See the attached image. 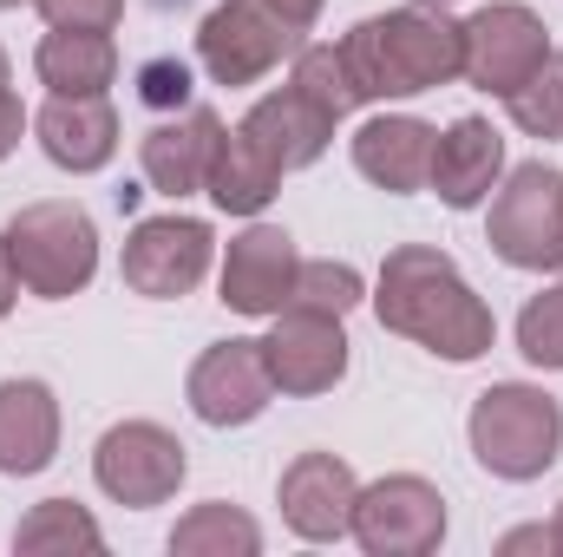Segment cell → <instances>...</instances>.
Masks as SVG:
<instances>
[{
  "label": "cell",
  "instance_id": "15",
  "mask_svg": "<svg viewBox=\"0 0 563 557\" xmlns=\"http://www.w3.org/2000/svg\"><path fill=\"white\" fill-rule=\"evenodd\" d=\"M223 139V119L210 106H184V112H164L151 132L139 139V171L157 197H197L203 177H210V157Z\"/></svg>",
  "mask_w": 563,
  "mask_h": 557
},
{
  "label": "cell",
  "instance_id": "34",
  "mask_svg": "<svg viewBox=\"0 0 563 557\" xmlns=\"http://www.w3.org/2000/svg\"><path fill=\"white\" fill-rule=\"evenodd\" d=\"M13 302H20V276H13V256H7V243H0V321L13 315Z\"/></svg>",
  "mask_w": 563,
  "mask_h": 557
},
{
  "label": "cell",
  "instance_id": "29",
  "mask_svg": "<svg viewBox=\"0 0 563 557\" xmlns=\"http://www.w3.org/2000/svg\"><path fill=\"white\" fill-rule=\"evenodd\" d=\"M190 92H197V79H190V66H184V59H170V53H164V59H144V66H139V99L157 112V119H164V112L197 106Z\"/></svg>",
  "mask_w": 563,
  "mask_h": 557
},
{
  "label": "cell",
  "instance_id": "36",
  "mask_svg": "<svg viewBox=\"0 0 563 557\" xmlns=\"http://www.w3.org/2000/svg\"><path fill=\"white\" fill-rule=\"evenodd\" d=\"M7 7H20V0H0V13H7Z\"/></svg>",
  "mask_w": 563,
  "mask_h": 557
},
{
  "label": "cell",
  "instance_id": "23",
  "mask_svg": "<svg viewBox=\"0 0 563 557\" xmlns=\"http://www.w3.org/2000/svg\"><path fill=\"white\" fill-rule=\"evenodd\" d=\"M256 551H263V525L230 499H203L170 525V557H256Z\"/></svg>",
  "mask_w": 563,
  "mask_h": 557
},
{
  "label": "cell",
  "instance_id": "14",
  "mask_svg": "<svg viewBox=\"0 0 563 557\" xmlns=\"http://www.w3.org/2000/svg\"><path fill=\"white\" fill-rule=\"evenodd\" d=\"M354 499H361V479L341 452H295L276 479L282 525L301 545H341L354 525Z\"/></svg>",
  "mask_w": 563,
  "mask_h": 557
},
{
  "label": "cell",
  "instance_id": "30",
  "mask_svg": "<svg viewBox=\"0 0 563 557\" xmlns=\"http://www.w3.org/2000/svg\"><path fill=\"white\" fill-rule=\"evenodd\" d=\"M46 26H99V33H112L119 20H125V0H26Z\"/></svg>",
  "mask_w": 563,
  "mask_h": 557
},
{
  "label": "cell",
  "instance_id": "17",
  "mask_svg": "<svg viewBox=\"0 0 563 557\" xmlns=\"http://www.w3.org/2000/svg\"><path fill=\"white\" fill-rule=\"evenodd\" d=\"M498 177H505V139H498L492 119L465 112V119H452V125L439 132L426 190H432L445 210H478V204H492Z\"/></svg>",
  "mask_w": 563,
  "mask_h": 557
},
{
  "label": "cell",
  "instance_id": "31",
  "mask_svg": "<svg viewBox=\"0 0 563 557\" xmlns=\"http://www.w3.org/2000/svg\"><path fill=\"white\" fill-rule=\"evenodd\" d=\"M33 119H26V106H20V92H13V59L0 53V164L20 151V132H26Z\"/></svg>",
  "mask_w": 563,
  "mask_h": 557
},
{
  "label": "cell",
  "instance_id": "4",
  "mask_svg": "<svg viewBox=\"0 0 563 557\" xmlns=\"http://www.w3.org/2000/svg\"><path fill=\"white\" fill-rule=\"evenodd\" d=\"M7 256H13V276L26 295L40 302H66V295H86L99 276V223L86 204L73 197H40V204H20L0 230Z\"/></svg>",
  "mask_w": 563,
  "mask_h": 557
},
{
  "label": "cell",
  "instance_id": "33",
  "mask_svg": "<svg viewBox=\"0 0 563 557\" xmlns=\"http://www.w3.org/2000/svg\"><path fill=\"white\" fill-rule=\"evenodd\" d=\"M263 7H276L295 33H314V20H321V7H328V0H263Z\"/></svg>",
  "mask_w": 563,
  "mask_h": 557
},
{
  "label": "cell",
  "instance_id": "2",
  "mask_svg": "<svg viewBox=\"0 0 563 557\" xmlns=\"http://www.w3.org/2000/svg\"><path fill=\"white\" fill-rule=\"evenodd\" d=\"M341 59H347L361 106L420 99V92L465 79V20H452L439 0L387 7L341 33Z\"/></svg>",
  "mask_w": 563,
  "mask_h": 557
},
{
  "label": "cell",
  "instance_id": "16",
  "mask_svg": "<svg viewBox=\"0 0 563 557\" xmlns=\"http://www.w3.org/2000/svg\"><path fill=\"white\" fill-rule=\"evenodd\" d=\"M33 139L46 151V164H59V171H73V177H92V171H106V164L119 157L125 125H119V106H112L106 92H92V99L46 92V106L33 112Z\"/></svg>",
  "mask_w": 563,
  "mask_h": 557
},
{
  "label": "cell",
  "instance_id": "5",
  "mask_svg": "<svg viewBox=\"0 0 563 557\" xmlns=\"http://www.w3.org/2000/svg\"><path fill=\"white\" fill-rule=\"evenodd\" d=\"M485 243L505 270L544 276L563 270V171L531 157L518 171L498 177L492 204H485Z\"/></svg>",
  "mask_w": 563,
  "mask_h": 557
},
{
  "label": "cell",
  "instance_id": "25",
  "mask_svg": "<svg viewBox=\"0 0 563 557\" xmlns=\"http://www.w3.org/2000/svg\"><path fill=\"white\" fill-rule=\"evenodd\" d=\"M505 112H511V125H518L525 139L563 144V53L558 46H551V59L505 99Z\"/></svg>",
  "mask_w": 563,
  "mask_h": 557
},
{
  "label": "cell",
  "instance_id": "7",
  "mask_svg": "<svg viewBox=\"0 0 563 557\" xmlns=\"http://www.w3.org/2000/svg\"><path fill=\"white\" fill-rule=\"evenodd\" d=\"M210 263H217V230L203 217L164 210V217H139L132 223L125 256H119V276L144 302H184V295L203 288Z\"/></svg>",
  "mask_w": 563,
  "mask_h": 557
},
{
  "label": "cell",
  "instance_id": "18",
  "mask_svg": "<svg viewBox=\"0 0 563 557\" xmlns=\"http://www.w3.org/2000/svg\"><path fill=\"white\" fill-rule=\"evenodd\" d=\"M432 144H439V125L413 112H374L354 132V171L387 197H413L432 177Z\"/></svg>",
  "mask_w": 563,
  "mask_h": 557
},
{
  "label": "cell",
  "instance_id": "26",
  "mask_svg": "<svg viewBox=\"0 0 563 557\" xmlns=\"http://www.w3.org/2000/svg\"><path fill=\"white\" fill-rule=\"evenodd\" d=\"M288 86H295V92H308L328 119H347V112L361 106V92H354V79H347L341 46H314V40H301V53L288 59Z\"/></svg>",
  "mask_w": 563,
  "mask_h": 557
},
{
  "label": "cell",
  "instance_id": "13",
  "mask_svg": "<svg viewBox=\"0 0 563 557\" xmlns=\"http://www.w3.org/2000/svg\"><path fill=\"white\" fill-rule=\"evenodd\" d=\"M295 276H301V250H295V237H288L282 223L250 217V223L230 237V250H223L217 302H223V308H236V315L269 321V315H282V308H288Z\"/></svg>",
  "mask_w": 563,
  "mask_h": 557
},
{
  "label": "cell",
  "instance_id": "10",
  "mask_svg": "<svg viewBox=\"0 0 563 557\" xmlns=\"http://www.w3.org/2000/svg\"><path fill=\"white\" fill-rule=\"evenodd\" d=\"M184 401H190V414L203 419V426H217V433L263 419L269 414V401H276V381H269V354H263V341H256V335L210 341V348L190 361V374H184Z\"/></svg>",
  "mask_w": 563,
  "mask_h": 557
},
{
  "label": "cell",
  "instance_id": "9",
  "mask_svg": "<svg viewBox=\"0 0 563 557\" xmlns=\"http://www.w3.org/2000/svg\"><path fill=\"white\" fill-rule=\"evenodd\" d=\"M347 538L367 557H432L445 545V492L420 472H387L361 485Z\"/></svg>",
  "mask_w": 563,
  "mask_h": 557
},
{
  "label": "cell",
  "instance_id": "1",
  "mask_svg": "<svg viewBox=\"0 0 563 557\" xmlns=\"http://www.w3.org/2000/svg\"><path fill=\"white\" fill-rule=\"evenodd\" d=\"M367 302H374V315H380L387 335L420 341L426 354H439L452 368L492 354V341H498L492 302L465 282V270L445 250H432V243L387 250V263H380V276L367 288Z\"/></svg>",
  "mask_w": 563,
  "mask_h": 557
},
{
  "label": "cell",
  "instance_id": "8",
  "mask_svg": "<svg viewBox=\"0 0 563 557\" xmlns=\"http://www.w3.org/2000/svg\"><path fill=\"white\" fill-rule=\"evenodd\" d=\"M295 53H301V33L263 0H217L197 26V66L217 86H263Z\"/></svg>",
  "mask_w": 563,
  "mask_h": 557
},
{
  "label": "cell",
  "instance_id": "32",
  "mask_svg": "<svg viewBox=\"0 0 563 557\" xmlns=\"http://www.w3.org/2000/svg\"><path fill=\"white\" fill-rule=\"evenodd\" d=\"M518 551H551V557H558L551 525H518V532H505V538H498V557H518Z\"/></svg>",
  "mask_w": 563,
  "mask_h": 557
},
{
  "label": "cell",
  "instance_id": "12",
  "mask_svg": "<svg viewBox=\"0 0 563 557\" xmlns=\"http://www.w3.org/2000/svg\"><path fill=\"white\" fill-rule=\"evenodd\" d=\"M263 354H269L276 394H288V401H314V394H334V387L347 381L354 341H347V321H341V315L282 308V315H269Z\"/></svg>",
  "mask_w": 563,
  "mask_h": 557
},
{
  "label": "cell",
  "instance_id": "24",
  "mask_svg": "<svg viewBox=\"0 0 563 557\" xmlns=\"http://www.w3.org/2000/svg\"><path fill=\"white\" fill-rule=\"evenodd\" d=\"M13 551L20 557H66V551H106L99 518L79 499H40L26 505V518L13 525Z\"/></svg>",
  "mask_w": 563,
  "mask_h": 557
},
{
  "label": "cell",
  "instance_id": "28",
  "mask_svg": "<svg viewBox=\"0 0 563 557\" xmlns=\"http://www.w3.org/2000/svg\"><path fill=\"white\" fill-rule=\"evenodd\" d=\"M518 354L544 374H563V282L538 288L518 308Z\"/></svg>",
  "mask_w": 563,
  "mask_h": 557
},
{
  "label": "cell",
  "instance_id": "3",
  "mask_svg": "<svg viewBox=\"0 0 563 557\" xmlns=\"http://www.w3.org/2000/svg\"><path fill=\"white\" fill-rule=\"evenodd\" d=\"M465 439H472V459L492 479L531 485L563 452V407L558 394H544L531 381H492L465 414Z\"/></svg>",
  "mask_w": 563,
  "mask_h": 557
},
{
  "label": "cell",
  "instance_id": "21",
  "mask_svg": "<svg viewBox=\"0 0 563 557\" xmlns=\"http://www.w3.org/2000/svg\"><path fill=\"white\" fill-rule=\"evenodd\" d=\"M33 73H40L46 92H66V99L112 92V79H119V40L99 33V26H46L40 53H33Z\"/></svg>",
  "mask_w": 563,
  "mask_h": 557
},
{
  "label": "cell",
  "instance_id": "27",
  "mask_svg": "<svg viewBox=\"0 0 563 557\" xmlns=\"http://www.w3.org/2000/svg\"><path fill=\"white\" fill-rule=\"evenodd\" d=\"M367 302V276L354 270V263H334V256H301V276H295V295H288V308H308V315H354Z\"/></svg>",
  "mask_w": 563,
  "mask_h": 557
},
{
  "label": "cell",
  "instance_id": "6",
  "mask_svg": "<svg viewBox=\"0 0 563 557\" xmlns=\"http://www.w3.org/2000/svg\"><path fill=\"white\" fill-rule=\"evenodd\" d=\"M92 479H99V492L112 505L151 512V505H170L177 499V485L190 479V452L157 419H119L92 446Z\"/></svg>",
  "mask_w": 563,
  "mask_h": 557
},
{
  "label": "cell",
  "instance_id": "11",
  "mask_svg": "<svg viewBox=\"0 0 563 557\" xmlns=\"http://www.w3.org/2000/svg\"><path fill=\"white\" fill-rule=\"evenodd\" d=\"M551 59V26L525 0H492L465 20V79L492 99H511Z\"/></svg>",
  "mask_w": 563,
  "mask_h": 557
},
{
  "label": "cell",
  "instance_id": "19",
  "mask_svg": "<svg viewBox=\"0 0 563 557\" xmlns=\"http://www.w3.org/2000/svg\"><path fill=\"white\" fill-rule=\"evenodd\" d=\"M334 125H341V119H328V112H321L308 92H295V86L263 92V99L236 119V132L256 144L282 177H288V171H308V164L334 144Z\"/></svg>",
  "mask_w": 563,
  "mask_h": 557
},
{
  "label": "cell",
  "instance_id": "22",
  "mask_svg": "<svg viewBox=\"0 0 563 557\" xmlns=\"http://www.w3.org/2000/svg\"><path fill=\"white\" fill-rule=\"evenodd\" d=\"M276 190H282V171L243 139L236 125H223L217 157H210V177H203V197H210L223 217H263V210L276 204Z\"/></svg>",
  "mask_w": 563,
  "mask_h": 557
},
{
  "label": "cell",
  "instance_id": "20",
  "mask_svg": "<svg viewBox=\"0 0 563 557\" xmlns=\"http://www.w3.org/2000/svg\"><path fill=\"white\" fill-rule=\"evenodd\" d=\"M59 459V394L33 374L0 381V472L33 479Z\"/></svg>",
  "mask_w": 563,
  "mask_h": 557
},
{
  "label": "cell",
  "instance_id": "35",
  "mask_svg": "<svg viewBox=\"0 0 563 557\" xmlns=\"http://www.w3.org/2000/svg\"><path fill=\"white\" fill-rule=\"evenodd\" d=\"M551 545H558V557H563V505H558V518H551Z\"/></svg>",
  "mask_w": 563,
  "mask_h": 557
},
{
  "label": "cell",
  "instance_id": "37",
  "mask_svg": "<svg viewBox=\"0 0 563 557\" xmlns=\"http://www.w3.org/2000/svg\"><path fill=\"white\" fill-rule=\"evenodd\" d=\"M439 7H452V0H439Z\"/></svg>",
  "mask_w": 563,
  "mask_h": 557
}]
</instances>
